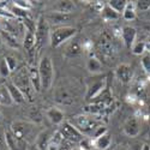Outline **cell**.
Instances as JSON below:
<instances>
[{
	"label": "cell",
	"instance_id": "1",
	"mask_svg": "<svg viewBox=\"0 0 150 150\" xmlns=\"http://www.w3.org/2000/svg\"><path fill=\"white\" fill-rule=\"evenodd\" d=\"M51 42V31H49L48 22L45 16H40L36 22V30H35V51L39 54L42 49Z\"/></svg>",
	"mask_w": 150,
	"mask_h": 150
},
{
	"label": "cell",
	"instance_id": "2",
	"mask_svg": "<svg viewBox=\"0 0 150 150\" xmlns=\"http://www.w3.org/2000/svg\"><path fill=\"white\" fill-rule=\"evenodd\" d=\"M70 122L82 134H88V136H94L95 131L100 126H102L101 122H100L98 120H96L94 117L85 115V114H81V115L73 117Z\"/></svg>",
	"mask_w": 150,
	"mask_h": 150
},
{
	"label": "cell",
	"instance_id": "3",
	"mask_svg": "<svg viewBox=\"0 0 150 150\" xmlns=\"http://www.w3.org/2000/svg\"><path fill=\"white\" fill-rule=\"evenodd\" d=\"M37 69H39L42 89L48 90L52 86L53 79H54V67H53L52 59L48 55H45L43 58H41Z\"/></svg>",
	"mask_w": 150,
	"mask_h": 150
},
{
	"label": "cell",
	"instance_id": "4",
	"mask_svg": "<svg viewBox=\"0 0 150 150\" xmlns=\"http://www.w3.org/2000/svg\"><path fill=\"white\" fill-rule=\"evenodd\" d=\"M107 88V78L105 76L88 78L86 81V91H85V100L91 102L100 94Z\"/></svg>",
	"mask_w": 150,
	"mask_h": 150
},
{
	"label": "cell",
	"instance_id": "5",
	"mask_svg": "<svg viewBox=\"0 0 150 150\" xmlns=\"http://www.w3.org/2000/svg\"><path fill=\"white\" fill-rule=\"evenodd\" d=\"M12 83H13L17 88L24 94V96H28L29 98L31 97V93L34 91L30 78H29V70L27 67L19 69L12 77Z\"/></svg>",
	"mask_w": 150,
	"mask_h": 150
},
{
	"label": "cell",
	"instance_id": "6",
	"mask_svg": "<svg viewBox=\"0 0 150 150\" xmlns=\"http://www.w3.org/2000/svg\"><path fill=\"white\" fill-rule=\"evenodd\" d=\"M76 33H77V29L73 27H69V25L59 27L53 31H51V42L49 43H51L52 47L58 48L62 43H65L66 41L72 39L76 35Z\"/></svg>",
	"mask_w": 150,
	"mask_h": 150
},
{
	"label": "cell",
	"instance_id": "7",
	"mask_svg": "<svg viewBox=\"0 0 150 150\" xmlns=\"http://www.w3.org/2000/svg\"><path fill=\"white\" fill-rule=\"evenodd\" d=\"M34 130H35V125L28 121H15L11 124V127H10V131L16 137L25 142H28L29 137L33 136Z\"/></svg>",
	"mask_w": 150,
	"mask_h": 150
},
{
	"label": "cell",
	"instance_id": "8",
	"mask_svg": "<svg viewBox=\"0 0 150 150\" xmlns=\"http://www.w3.org/2000/svg\"><path fill=\"white\" fill-rule=\"evenodd\" d=\"M59 132L62 136V138L67 139L70 142H81L83 139V134L76 127H74L70 121H64L62 122Z\"/></svg>",
	"mask_w": 150,
	"mask_h": 150
},
{
	"label": "cell",
	"instance_id": "9",
	"mask_svg": "<svg viewBox=\"0 0 150 150\" xmlns=\"http://www.w3.org/2000/svg\"><path fill=\"white\" fill-rule=\"evenodd\" d=\"M4 137H5L6 148L8 150H27L28 142H25V141L18 138V137H16L10 130L5 131Z\"/></svg>",
	"mask_w": 150,
	"mask_h": 150
},
{
	"label": "cell",
	"instance_id": "10",
	"mask_svg": "<svg viewBox=\"0 0 150 150\" xmlns=\"http://www.w3.org/2000/svg\"><path fill=\"white\" fill-rule=\"evenodd\" d=\"M122 130L125 132V134H127L129 137H136L138 136L139 131H141V124L137 117H130L126 119V121L124 122Z\"/></svg>",
	"mask_w": 150,
	"mask_h": 150
},
{
	"label": "cell",
	"instance_id": "11",
	"mask_svg": "<svg viewBox=\"0 0 150 150\" xmlns=\"http://www.w3.org/2000/svg\"><path fill=\"white\" fill-rule=\"evenodd\" d=\"M115 76L117 78L122 82V83H129L131 79H132V76H133V71H132V67L127 64H121L117 67L115 70Z\"/></svg>",
	"mask_w": 150,
	"mask_h": 150
},
{
	"label": "cell",
	"instance_id": "12",
	"mask_svg": "<svg viewBox=\"0 0 150 150\" xmlns=\"http://www.w3.org/2000/svg\"><path fill=\"white\" fill-rule=\"evenodd\" d=\"M121 37H122V41L126 45L127 48H131L134 45V41L137 39V30L133 27H124L121 29Z\"/></svg>",
	"mask_w": 150,
	"mask_h": 150
},
{
	"label": "cell",
	"instance_id": "13",
	"mask_svg": "<svg viewBox=\"0 0 150 150\" xmlns=\"http://www.w3.org/2000/svg\"><path fill=\"white\" fill-rule=\"evenodd\" d=\"M46 21L48 23H52V24H64L66 22H70L71 21V15H65V13H60V12H51L45 16Z\"/></svg>",
	"mask_w": 150,
	"mask_h": 150
},
{
	"label": "cell",
	"instance_id": "14",
	"mask_svg": "<svg viewBox=\"0 0 150 150\" xmlns=\"http://www.w3.org/2000/svg\"><path fill=\"white\" fill-rule=\"evenodd\" d=\"M112 143V136L109 134V132H106L105 134L97 137L93 141V144L96 149L98 150H107L110 146Z\"/></svg>",
	"mask_w": 150,
	"mask_h": 150
},
{
	"label": "cell",
	"instance_id": "15",
	"mask_svg": "<svg viewBox=\"0 0 150 150\" xmlns=\"http://www.w3.org/2000/svg\"><path fill=\"white\" fill-rule=\"evenodd\" d=\"M6 86H7V89L10 91V95H11V97H12V100H13L15 103H23L24 102L25 96H24V94L17 88L13 83L8 82V83H6Z\"/></svg>",
	"mask_w": 150,
	"mask_h": 150
},
{
	"label": "cell",
	"instance_id": "16",
	"mask_svg": "<svg viewBox=\"0 0 150 150\" xmlns=\"http://www.w3.org/2000/svg\"><path fill=\"white\" fill-rule=\"evenodd\" d=\"M29 78H30V83L34 91L39 93L42 86H41V79H40V74H39V69L37 67H30L29 69Z\"/></svg>",
	"mask_w": 150,
	"mask_h": 150
},
{
	"label": "cell",
	"instance_id": "17",
	"mask_svg": "<svg viewBox=\"0 0 150 150\" xmlns=\"http://www.w3.org/2000/svg\"><path fill=\"white\" fill-rule=\"evenodd\" d=\"M47 118L51 120L53 124L55 125H59V124H62L64 122V113L59 109V108H55V107H52L47 110Z\"/></svg>",
	"mask_w": 150,
	"mask_h": 150
},
{
	"label": "cell",
	"instance_id": "18",
	"mask_svg": "<svg viewBox=\"0 0 150 150\" xmlns=\"http://www.w3.org/2000/svg\"><path fill=\"white\" fill-rule=\"evenodd\" d=\"M13 103L15 102L10 95V91L7 89L6 84L0 85V105L1 106H12Z\"/></svg>",
	"mask_w": 150,
	"mask_h": 150
},
{
	"label": "cell",
	"instance_id": "19",
	"mask_svg": "<svg viewBox=\"0 0 150 150\" xmlns=\"http://www.w3.org/2000/svg\"><path fill=\"white\" fill-rule=\"evenodd\" d=\"M54 10L55 12H60V13L71 15V12L74 10V4L72 1H58L54 6Z\"/></svg>",
	"mask_w": 150,
	"mask_h": 150
},
{
	"label": "cell",
	"instance_id": "20",
	"mask_svg": "<svg viewBox=\"0 0 150 150\" xmlns=\"http://www.w3.org/2000/svg\"><path fill=\"white\" fill-rule=\"evenodd\" d=\"M51 138L52 137H49V132H41L40 134H37L36 137V144L39 146L40 150H45L48 148L49 145V142H51Z\"/></svg>",
	"mask_w": 150,
	"mask_h": 150
},
{
	"label": "cell",
	"instance_id": "21",
	"mask_svg": "<svg viewBox=\"0 0 150 150\" xmlns=\"http://www.w3.org/2000/svg\"><path fill=\"white\" fill-rule=\"evenodd\" d=\"M122 17L125 21H133L137 17V10L134 6L133 1H129L126 7H125L124 12H122Z\"/></svg>",
	"mask_w": 150,
	"mask_h": 150
},
{
	"label": "cell",
	"instance_id": "22",
	"mask_svg": "<svg viewBox=\"0 0 150 150\" xmlns=\"http://www.w3.org/2000/svg\"><path fill=\"white\" fill-rule=\"evenodd\" d=\"M23 45H24V48H25L29 53L35 52V34L31 31H27L25 36H24Z\"/></svg>",
	"mask_w": 150,
	"mask_h": 150
},
{
	"label": "cell",
	"instance_id": "23",
	"mask_svg": "<svg viewBox=\"0 0 150 150\" xmlns=\"http://www.w3.org/2000/svg\"><path fill=\"white\" fill-rule=\"evenodd\" d=\"M86 67H88L89 72L91 73H100L102 71V64H101V61H100L97 58H89L88 60V64H86Z\"/></svg>",
	"mask_w": 150,
	"mask_h": 150
},
{
	"label": "cell",
	"instance_id": "24",
	"mask_svg": "<svg viewBox=\"0 0 150 150\" xmlns=\"http://www.w3.org/2000/svg\"><path fill=\"white\" fill-rule=\"evenodd\" d=\"M129 1H126V0H110V1L107 3V5L109 7H112L115 12H118V13H122L125 7H126Z\"/></svg>",
	"mask_w": 150,
	"mask_h": 150
},
{
	"label": "cell",
	"instance_id": "25",
	"mask_svg": "<svg viewBox=\"0 0 150 150\" xmlns=\"http://www.w3.org/2000/svg\"><path fill=\"white\" fill-rule=\"evenodd\" d=\"M102 16H103V18L106 21H115V19H118L120 17V15L118 13V12H115L113 8L109 7L107 4H106V6H105V8L102 11Z\"/></svg>",
	"mask_w": 150,
	"mask_h": 150
},
{
	"label": "cell",
	"instance_id": "26",
	"mask_svg": "<svg viewBox=\"0 0 150 150\" xmlns=\"http://www.w3.org/2000/svg\"><path fill=\"white\" fill-rule=\"evenodd\" d=\"M79 53H81V45L77 41H72L66 48V54L70 57H74Z\"/></svg>",
	"mask_w": 150,
	"mask_h": 150
},
{
	"label": "cell",
	"instance_id": "27",
	"mask_svg": "<svg viewBox=\"0 0 150 150\" xmlns=\"http://www.w3.org/2000/svg\"><path fill=\"white\" fill-rule=\"evenodd\" d=\"M146 51V42H136L132 46V53L134 55H142Z\"/></svg>",
	"mask_w": 150,
	"mask_h": 150
},
{
	"label": "cell",
	"instance_id": "28",
	"mask_svg": "<svg viewBox=\"0 0 150 150\" xmlns=\"http://www.w3.org/2000/svg\"><path fill=\"white\" fill-rule=\"evenodd\" d=\"M134 6H136V10L138 11H148L150 10V0H138V1H134Z\"/></svg>",
	"mask_w": 150,
	"mask_h": 150
},
{
	"label": "cell",
	"instance_id": "29",
	"mask_svg": "<svg viewBox=\"0 0 150 150\" xmlns=\"http://www.w3.org/2000/svg\"><path fill=\"white\" fill-rule=\"evenodd\" d=\"M13 5L22 10H25V11H29L33 6L31 1H28V0H16V1H13Z\"/></svg>",
	"mask_w": 150,
	"mask_h": 150
},
{
	"label": "cell",
	"instance_id": "30",
	"mask_svg": "<svg viewBox=\"0 0 150 150\" xmlns=\"http://www.w3.org/2000/svg\"><path fill=\"white\" fill-rule=\"evenodd\" d=\"M10 73H11V70H10V67L7 66L6 60H5V58H4L1 61H0V74H1L3 77H8Z\"/></svg>",
	"mask_w": 150,
	"mask_h": 150
},
{
	"label": "cell",
	"instance_id": "31",
	"mask_svg": "<svg viewBox=\"0 0 150 150\" xmlns=\"http://www.w3.org/2000/svg\"><path fill=\"white\" fill-rule=\"evenodd\" d=\"M141 64H142V67L145 71V73L150 74V55H143Z\"/></svg>",
	"mask_w": 150,
	"mask_h": 150
},
{
	"label": "cell",
	"instance_id": "32",
	"mask_svg": "<svg viewBox=\"0 0 150 150\" xmlns=\"http://www.w3.org/2000/svg\"><path fill=\"white\" fill-rule=\"evenodd\" d=\"M5 60H6V64H7V66L10 67L11 72H12V71H16V67H17V60H16V58L12 57V55H7V57L5 58Z\"/></svg>",
	"mask_w": 150,
	"mask_h": 150
},
{
	"label": "cell",
	"instance_id": "33",
	"mask_svg": "<svg viewBox=\"0 0 150 150\" xmlns=\"http://www.w3.org/2000/svg\"><path fill=\"white\" fill-rule=\"evenodd\" d=\"M79 144H81V150H90L91 146L94 145L91 141L86 139V138H83V139L79 142Z\"/></svg>",
	"mask_w": 150,
	"mask_h": 150
},
{
	"label": "cell",
	"instance_id": "34",
	"mask_svg": "<svg viewBox=\"0 0 150 150\" xmlns=\"http://www.w3.org/2000/svg\"><path fill=\"white\" fill-rule=\"evenodd\" d=\"M5 146H6V143H5V137L0 134V150H3Z\"/></svg>",
	"mask_w": 150,
	"mask_h": 150
},
{
	"label": "cell",
	"instance_id": "35",
	"mask_svg": "<svg viewBox=\"0 0 150 150\" xmlns=\"http://www.w3.org/2000/svg\"><path fill=\"white\" fill-rule=\"evenodd\" d=\"M130 150H142V145H139V144H134L133 146H131Z\"/></svg>",
	"mask_w": 150,
	"mask_h": 150
},
{
	"label": "cell",
	"instance_id": "36",
	"mask_svg": "<svg viewBox=\"0 0 150 150\" xmlns=\"http://www.w3.org/2000/svg\"><path fill=\"white\" fill-rule=\"evenodd\" d=\"M113 150H127L126 148H125L124 145H118V146H115Z\"/></svg>",
	"mask_w": 150,
	"mask_h": 150
},
{
	"label": "cell",
	"instance_id": "37",
	"mask_svg": "<svg viewBox=\"0 0 150 150\" xmlns=\"http://www.w3.org/2000/svg\"><path fill=\"white\" fill-rule=\"evenodd\" d=\"M142 150H150V145L149 144H143L142 145Z\"/></svg>",
	"mask_w": 150,
	"mask_h": 150
},
{
	"label": "cell",
	"instance_id": "38",
	"mask_svg": "<svg viewBox=\"0 0 150 150\" xmlns=\"http://www.w3.org/2000/svg\"><path fill=\"white\" fill-rule=\"evenodd\" d=\"M146 51L150 52V42H146Z\"/></svg>",
	"mask_w": 150,
	"mask_h": 150
},
{
	"label": "cell",
	"instance_id": "39",
	"mask_svg": "<svg viewBox=\"0 0 150 150\" xmlns=\"http://www.w3.org/2000/svg\"><path fill=\"white\" fill-rule=\"evenodd\" d=\"M1 118H3V113H1V110H0V120H1Z\"/></svg>",
	"mask_w": 150,
	"mask_h": 150
},
{
	"label": "cell",
	"instance_id": "40",
	"mask_svg": "<svg viewBox=\"0 0 150 150\" xmlns=\"http://www.w3.org/2000/svg\"><path fill=\"white\" fill-rule=\"evenodd\" d=\"M148 42H150V37H149V40H148Z\"/></svg>",
	"mask_w": 150,
	"mask_h": 150
},
{
	"label": "cell",
	"instance_id": "41",
	"mask_svg": "<svg viewBox=\"0 0 150 150\" xmlns=\"http://www.w3.org/2000/svg\"><path fill=\"white\" fill-rule=\"evenodd\" d=\"M73 150H81V149H73Z\"/></svg>",
	"mask_w": 150,
	"mask_h": 150
}]
</instances>
